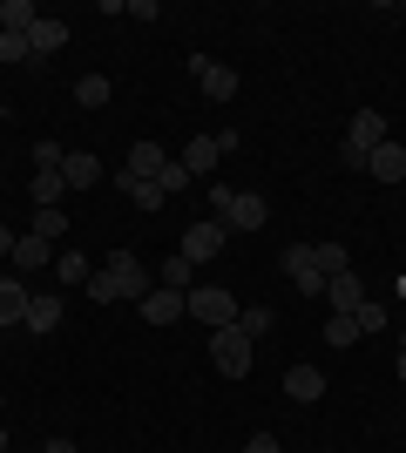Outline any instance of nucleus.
Segmentation results:
<instances>
[{
	"mask_svg": "<svg viewBox=\"0 0 406 453\" xmlns=\"http://www.w3.org/2000/svg\"><path fill=\"white\" fill-rule=\"evenodd\" d=\"M61 319H68V304H61L55 291H34V304H27V332L41 339V332H55Z\"/></svg>",
	"mask_w": 406,
	"mask_h": 453,
	"instance_id": "obj_17",
	"label": "nucleus"
},
{
	"mask_svg": "<svg viewBox=\"0 0 406 453\" xmlns=\"http://www.w3.org/2000/svg\"><path fill=\"white\" fill-rule=\"evenodd\" d=\"M244 453H285V447H278L271 434H251V447H244Z\"/></svg>",
	"mask_w": 406,
	"mask_h": 453,
	"instance_id": "obj_35",
	"label": "nucleus"
},
{
	"mask_svg": "<svg viewBox=\"0 0 406 453\" xmlns=\"http://www.w3.org/2000/svg\"><path fill=\"white\" fill-rule=\"evenodd\" d=\"M61 176H68V189H96V183H102V163H96V156H81V150H68Z\"/></svg>",
	"mask_w": 406,
	"mask_h": 453,
	"instance_id": "obj_22",
	"label": "nucleus"
},
{
	"mask_svg": "<svg viewBox=\"0 0 406 453\" xmlns=\"http://www.w3.org/2000/svg\"><path fill=\"white\" fill-rule=\"evenodd\" d=\"M61 163H68V150H61V142H48V135H41V142H34V170H61Z\"/></svg>",
	"mask_w": 406,
	"mask_h": 453,
	"instance_id": "obj_32",
	"label": "nucleus"
},
{
	"mask_svg": "<svg viewBox=\"0 0 406 453\" xmlns=\"http://www.w3.org/2000/svg\"><path fill=\"white\" fill-rule=\"evenodd\" d=\"M366 176L372 183H406V150L400 142H379V150L366 156Z\"/></svg>",
	"mask_w": 406,
	"mask_h": 453,
	"instance_id": "obj_13",
	"label": "nucleus"
},
{
	"mask_svg": "<svg viewBox=\"0 0 406 453\" xmlns=\"http://www.w3.org/2000/svg\"><path fill=\"white\" fill-rule=\"evenodd\" d=\"M34 237H48V244L68 237V210H34Z\"/></svg>",
	"mask_w": 406,
	"mask_h": 453,
	"instance_id": "obj_29",
	"label": "nucleus"
},
{
	"mask_svg": "<svg viewBox=\"0 0 406 453\" xmlns=\"http://www.w3.org/2000/svg\"><path fill=\"white\" fill-rule=\"evenodd\" d=\"M326 304L339 311V319H352V311L366 304V284H359V271H339V278L326 284Z\"/></svg>",
	"mask_w": 406,
	"mask_h": 453,
	"instance_id": "obj_12",
	"label": "nucleus"
},
{
	"mask_svg": "<svg viewBox=\"0 0 406 453\" xmlns=\"http://www.w3.org/2000/svg\"><path fill=\"white\" fill-rule=\"evenodd\" d=\"M400 379H406V339H400Z\"/></svg>",
	"mask_w": 406,
	"mask_h": 453,
	"instance_id": "obj_37",
	"label": "nucleus"
},
{
	"mask_svg": "<svg viewBox=\"0 0 406 453\" xmlns=\"http://www.w3.org/2000/svg\"><path fill=\"white\" fill-rule=\"evenodd\" d=\"M55 278L61 284H88V257H81V250H61V257H55Z\"/></svg>",
	"mask_w": 406,
	"mask_h": 453,
	"instance_id": "obj_27",
	"label": "nucleus"
},
{
	"mask_svg": "<svg viewBox=\"0 0 406 453\" xmlns=\"http://www.w3.org/2000/svg\"><path fill=\"white\" fill-rule=\"evenodd\" d=\"M190 298V319H203L211 332H224V325H237V291H224V284H196V291H183Z\"/></svg>",
	"mask_w": 406,
	"mask_h": 453,
	"instance_id": "obj_4",
	"label": "nucleus"
},
{
	"mask_svg": "<svg viewBox=\"0 0 406 453\" xmlns=\"http://www.w3.org/2000/svg\"><path fill=\"white\" fill-rule=\"evenodd\" d=\"M211 210L224 230H264L271 224V203L257 189H231V183H211Z\"/></svg>",
	"mask_w": 406,
	"mask_h": 453,
	"instance_id": "obj_2",
	"label": "nucleus"
},
{
	"mask_svg": "<svg viewBox=\"0 0 406 453\" xmlns=\"http://www.w3.org/2000/svg\"><path fill=\"white\" fill-rule=\"evenodd\" d=\"M116 183L129 189V203H135V210H149V217H156V210H163V203H170V196H163V183H156V176H135V170H116Z\"/></svg>",
	"mask_w": 406,
	"mask_h": 453,
	"instance_id": "obj_14",
	"label": "nucleus"
},
{
	"mask_svg": "<svg viewBox=\"0 0 406 453\" xmlns=\"http://www.w3.org/2000/svg\"><path fill=\"white\" fill-rule=\"evenodd\" d=\"M211 365L224 379H244L251 372V339L237 332V325H224V332H211Z\"/></svg>",
	"mask_w": 406,
	"mask_h": 453,
	"instance_id": "obj_5",
	"label": "nucleus"
},
{
	"mask_svg": "<svg viewBox=\"0 0 406 453\" xmlns=\"http://www.w3.org/2000/svg\"><path fill=\"white\" fill-rule=\"evenodd\" d=\"M14 244H20V230H7V224H0V265L14 257Z\"/></svg>",
	"mask_w": 406,
	"mask_h": 453,
	"instance_id": "obj_34",
	"label": "nucleus"
},
{
	"mask_svg": "<svg viewBox=\"0 0 406 453\" xmlns=\"http://www.w3.org/2000/svg\"><path fill=\"white\" fill-rule=\"evenodd\" d=\"M27 48H34V55H61V48H68V20H48V14H41L34 27H27Z\"/></svg>",
	"mask_w": 406,
	"mask_h": 453,
	"instance_id": "obj_19",
	"label": "nucleus"
},
{
	"mask_svg": "<svg viewBox=\"0 0 406 453\" xmlns=\"http://www.w3.org/2000/svg\"><path fill=\"white\" fill-rule=\"evenodd\" d=\"M27 304H34L27 278H14V271H0V332H7V325H27Z\"/></svg>",
	"mask_w": 406,
	"mask_h": 453,
	"instance_id": "obj_9",
	"label": "nucleus"
},
{
	"mask_svg": "<svg viewBox=\"0 0 406 453\" xmlns=\"http://www.w3.org/2000/svg\"><path fill=\"white\" fill-rule=\"evenodd\" d=\"M156 291V278H149V265L135 257V250H116L102 271H88V298L96 304H122V298H149Z\"/></svg>",
	"mask_w": 406,
	"mask_h": 453,
	"instance_id": "obj_1",
	"label": "nucleus"
},
{
	"mask_svg": "<svg viewBox=\"0 0 406 453\" xmlns=\"http://www.w3.org/2000/svg\"><path fill=\"white\" fill-rule=\"evenodd\" d=\"M41 453H75V440H61V434H55V440H41Z\"/></svg>",
	"mask_w": 406,
	"mask_h": 453,
	"instance_id": "obj_36",
	"label": "nucleus"
},
{
	"mask_svg": "<svg viewBox=\"0 0 406 453\" xmlns=\"http://www.w3.org/2000/svg\"><path fill=\"white\" fill-rule=\"evenodd\" d=\"M41 265H55V250H48V237H34V230H27V237L14 244V257H7V271H14V278H27V271H41Z\"/></svg>",
	"mask_w": 406,
	"mask_h": 453,
	"instance_id": "obj_15",
	"label": "nucleus"
},
{
	"mask_svg": "<svg viewBox=\"0 0 406 453\" xmlns=\"http://www.w3.org/2000/svg\"><path fill=\"white\" fill-rule=\"evenodd\" d=\"M163 163H170V156H163V142H156V135H142V142L129 150V163H122V170H135V176H163Z\"/></svg>",
	"mask_w": 406,
	"mask_h": 453,
	"instance_id": "obj_21",
	"label": "nucleus"
},
{
	"mask_svg": "<svg viewBox=\"0 0 406 453\" xmlns=\"http://www.w3.org/2000/svg\"><path fill=\"white\" fill-rule=\"evenodd\" d=\"M311 257H318V271H326V278H339V271H352V250L339 244V237H326V244H311Z\"/></svg>",
	"mask_w": 406,
	"mask_h": 453,
	"instance_id": "obj_25",
	"label": "nucleus"
},
{
	"mask_svg": "<svg viewBox=\"0 0 406 453\" xmlns=\"http://www.w3.org/2000/svg\"><path fill=\"white\" fill-rule=\"evenodd\" d=\"M352 325H359V339H372V332H387V304H359V311H352Z\"/></svg>",
	"mask_w": 406,
	"mask_h": 453,
	"instance_id": "obj_28",
	"label": "nucleus"
},
{
	"mask_svg": "<svg viewBox=\"0 0 406 453\" xmlns=\"http://www.w3.org/2000/svg\"><path fill=\"white\" fill-rule=\"evenodd\" d=\"M27 196H34V210H61V196H68V176H61V170H34Z\"/></svg>",
	"mask_w": 406,
	"mask_h": 453,
	"instance_id": "obj_20",
	"label": "nucleus"
},
{
	"mask_svg": "<svg viewBox=\"0 0 406 453\" xmlns=\"http://www.w3.org/2000/svg\"><path fill=\"white\" fill-rule=\"evenodd\" d=\"M156 183H163V196H176V189H190L196 176H190V170H183V163H176V156H170V163H163V176H156Z\"/></svg>",
	"mask_w": 406,
	"mask_h": 453,
	"instance_id": "obj_31",
	"label": "nucleus"
},
{
	"mask_svg": "<svg viewBox=\"0 0 406 453\" xmlns=\"http://www.w3.org/2000/svg\"><path fill=\"white\" fill-rule=\"evenodd\" d=\"M0 453H7V419H0Z\"/></svg>",
	"mask_w": 406,
	"mask_h": 453,
	"instance_id": "obj_38",
	"label": "nucleus"
},
{
	"mask_svg": "<svg viewBox=\"0 0 406 453\" xmlns=\"http://www.w3.org/2000/svg\"><path fill=\"white\" fill-rule=\"evenodd\" d=\"M156 284H163V291H196V265L183 257V250H170V257L156 265Z\"/></svg>",
	"mask_w": 406,
	"mask_h": 453,
	"instance_id": "obj_18",
	"label": "nucleus"
},
{
	"mask_svg": "<svg viewBox=\"0 0 406 453\" xmlns=\"http://www.w3.org/2000/svg\"><path fill=\"white\" fill-rule=\"evenodd\" d=\"M34 7H27V0H0V35H27V27H34Z\"/></svg>",
	"mask_w": 406,
	"mask_h": 453,
	"instance_id": "obj_26",
	"label": "nucleus"
},
{
	"mask_svg": "<svg viewBox=\"0 0 406 453\" xmlns=\"http://www.w3.org/2000/svg\"><path fill=\"white\" fill-rule=\"evenodd\" d=\"M224 244H231V230L217 224V217H203V224L183 230V244H176V250H183L190 265H211V257H224Z\"/></svg>",
	"mask_w": 406,
	"mask_h": 453,
	"instance_id": "obj_7",
	"label": "nucleus"
},
{
	"mask_svg": "<svg viewBox=\"0 0 406 453\" xmlns=\"http://www.w3.org/2000/svg\"><path fill=\"white\" fill-rule=\"evenodd\" d=\"M285 399H298V406L326 399V372H318V365H291L285 372Z\"/></svg>",
	"mask_w": 406,
	"mask_h": 453,
	"instance_id": "obj_16",
	"label": "nucleus"
},
{
	"mask_svg": "<svg viewBox=\"0 0 406 453\" xmlns=\"http://www.w3.org/2000/svg\"><path fill=\"white\" fill-rule=\"evenodd\" d=\"M326 345H339V352H346V345H359V325L332 311V319H326Z\"/></svg>",
	"mask_w": 406,
	"mask_h": 453,
	"instance_id": "obj_30",
	"label": "nucleus"
},
{
	"mask_svg": "<svg viewBox=\"0 0 406 453\" xmlns=\"http://www.w3.org/2000/svg\"><path fill=\"white\" fill-rule=\"evenodd\" d=\"M109 95H116V81H109V75H81L75 81V102H81V109H109Z\"/></svg>",
	"mask_w": 406,
	"mask_h": 453,
	"instance_id": "obj_24",
	"label": "nucleus"
},
{
	"mask_svg": "<svg viewBox=\"0 0 406 453\" xmlns=\"http://www.w3.org/2000/svg\"><path fill=\"white\" fill-rule=\"evenodd\" d=\"M176 163H183V170H190L196 183H203V176H211L217 163H224V150H217V135H190V142H183V156H176Z\"/></svg>",
	"mask_w": 406,
	"mask_h": 453,
	"instance_id": "obj_11",
	"label": "nucleus"
},
{
	"mask_svg": "<svg viewBox=\"0 0 406 453\" xmlns=\"http://www.w3.org/2000/svg\"><path fill=\"white\" fill-rule=\"evenodd\" d=\"M190 75H196V88L211 95V102H237V68H231V61H203V55H196Z\"/></svg>",
	"mask_w": 406,
	"mask_h": 453,
	"instance_id": "obj_8",
	"label": "nucleus"
},
{
	"mask_svg": "<svg viewBox=\"0 0 406 453\" xmlns=\"http://www.w3.org/2000/svg\"><path fill=\"white\" fill-rule=\"evenodd\" d=\"M379 142H393L387 115H379V109H359V115L346 122V163H352V170H366V156L379 150Z\"/></svg>",
	"mask_w": 406,
	"mask_h": 453,
	"instance_id": "obj_3",
	"label": "nucleus"
},
{
	"mask_svg": "<svg viewBox=\"0 0 406 453\" xmlns=\"http://www.w3.org/2000/svg\"><path fill=\"white\" fill-rule=\"evenodd\" d=\"M271 325H278V311H271V304H244V311H237V332H244V339H264V332H271Z\"/></svg>",
	"mask_w": 406,
	"mask_h": 453,
	"instance_id": "obj_23",
	"label": "nucleus"
},
{
	"mask_svg": "<svg viewBox=\"0 0 406 453\" xmlns=\"http://www.w3.org/2000/svg\"><path fill=\"white\" fill-rule=\"evenodd\" d=\"M0 406H7V393H0Z\"/></svg>",
	"mask_w": 406,
	"mask_h": 453,
	"instance_id": "obj_39",
	"label": "nucleus"
},
{
	"mask_svg": "<svg viewBox=\"0 0 406 453\" xmlns=\"http://www.w3.org/2000/svg\"><path fill=\"white\" fill-rule=\"evenodd\" d=\"M34 55V48H27V35H0V61H7V68H14V61H27Z\"/></svg>",
	"mask_w": 406,
	"mask_h": 453,
	"instance_id": "obj_33",
	"label": "nucleus"
},
{
	"mask_svg": "<svg viewBox=\"0 0 406 453\" xmlns=\"http://www.w3.org/2000/svg\"><path fill=\"white\" fill-rule=\"evenodd\" d=\"M176 319H190V298H183V291H163V284H156L149 298H142V325H176Z\"/></svg>",
	"mask_w": 406,
	"mask_h": 453,
	"instance_id": "obj_10",
	"label": "nucleus"
},
{
	"mask_svg": "<svg viewBox=\"0 0 406 453\" xmlns=\"http://www.w3.org/2000/svg\"><path fill=\"white\" fill-rule=\"evenodd\" d=\"M278 265H285V278L298 284V291H305V298H326V271H318V257H311V244H285V257H278Z\"/></svg>",
	"mask_w": 406,
	"mask_h": 453,
	"instance_id": "obj_6",
	"label": "nucleus"
}]
</instances>
